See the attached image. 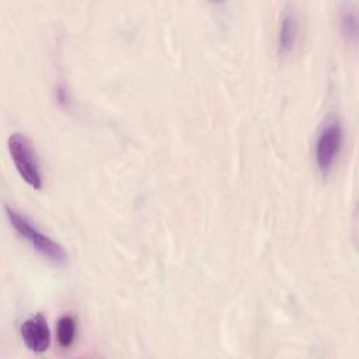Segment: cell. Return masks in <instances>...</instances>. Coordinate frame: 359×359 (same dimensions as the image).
<instances>
[{
	"mask_svg": "<svg viewBox=\"0 0 359 359\" xmlns=\"http://www.w3.org/2000/svg\"><path fill=\"white\" fill-rule=\"evenodd\" d=\"M6 215L15 231L22 238H25L42 257L60 265L66 262L67 255L65 248L43 231H41L25 215L8 205H6Z\"/></svg>",
	"mask_w": 359,
	"mask_h": 359,
	"instance_id": "cell-1",
	"label": "cell"
},
{
	"mask_svg": "<svg viewBox=\"0 0 359 359\" xmlns=\"http://www.w3.org/2000/svg\"><path fill=\"white\" fill-rule=\"evenodd\" d=\"M21 337L28 349L34 352H45L50 345V331L46 318L36 313L21 324Z\"/></svg>",
	"mask_w": 359,
	"mask_h": 359,
	"instance_id": "cell-4",
	"label": "cell"
},
{
	"mask_svg": "<svg viewBox=\"0 0 359 359\" xmlns=\"http://www.w3.org/2000/svg\"><path fill=\"white\" fill-rule=\"evenodd\" d=\"M11 160L21 178L32 188L42 187V174L31 142L21 133H13L7 140Z\"/></svg>",
	"mask_w": 359,
	"mask_h": 359,
	"instance_id": "cell-2",
	"label": "cell"
},
{
	"mask_svg": "<svg viewBox=\"0 0 359 359\" xmlns=\"http://www.w3.org/2000/svg\"><path fill=\"white\" fill-rule=\"evenodd\" d=\"M56 335H57V342L63 348H67L72 345L76 335V321L72 316L66 314L59 318L57 327H56Z\"/></svg>",
	"mask_w": 359,
	"mask_h": 359,
	"instance_id": "cell-6",
	"label": "cell"
},
{
	"mask_svg": "<svg viewBox=\"0 0 359 359\" xmlns=\"http://www.w3.org/2000/svg\"><path fill=\"white\" fill-rule=\"evenodd\" d=\"M297 18L292 8H285L282 14L280 24H279V34H278V52L279 55H287L293 50L296 41H297Z\"/></svg>",
	"mask_w": 359,
	"mask_h": 359,
	"instance_id": "cell-5",
	"label": "cell"
},
{
	"mask_svg": "<svg viewBox=\"0 0 359 359\" xmlns=\"http://www.w3.org/2000/svg\"><path fill=\"white\" fill-rule=\"evenodd\" d=\"M342 144V128L337 121L327 122L316 143V163L323 177L332 170Z\"/></svg>",
	"mask_w": 359,
	"mask_h": 359,
	"instance_id": "cell-3",
	"label": "cell"
},
{
	"mask_svg": "<svg viewBox=\"0 0 359 359\" xmlns=\"http://www.w3.org/2000/svg\"><path fill=\"white\" fill-rule=\"evenodd\" d=\"M356 31H358L356 15H355V13H352V10H346L342 14V32H344V35L346 36L348 41L355 42Z\"/></svg>",
	"mask_w": 359,
	"mask_h": 359,
	"instance_id": "cell-7",
	"label": "cell"
}]
</instances>
